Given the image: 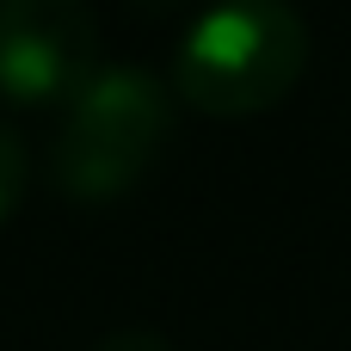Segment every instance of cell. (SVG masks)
Segmentation results:
<instances>
[{
  "instance_id": "obj_1",
  "label": "cell",
  "mask_w": 351,
  "mask_h": 351,
  "mask_svg": "<svg viewBox=\"0 0 351 351\" xmlns=\"http://www.w3.org/2000/svg\"><path fill=\"white\" fill-rule=\"evenodd\" d=\"M173 130H179L173 80L130 68V62L99 68L62 105L56 148H49V185L80 210L117 204L160 167Z\"/></svg>"
},
{
  "instance_id": "obj_2",
  "label": "cell",
  "mask_w": 351,
  "mask_h": 351,
  "mask_svg": "<svg viewBox=\"0 0 351 351\" xmlns=\"http://www.w3.org/2000/svg\"><path fill=\"white\" fill-rule=\"evenodd\" d=\"M308 74V19L290 0H210L173 56V99L204 117H259Z\"/></svg>"
},
{
  "instance_id": "obj_3",
  "label": "cell",
  "mask_w": 351,
  "mask_h": 351,
  "mask_svg": "<svg viewBox=\"0 0 351 351\" xmlns=\"http://www.w3.org/2000/svg\"><path fill=\"white\" fill-rule=\"evenodd\" d=\"M99 74L93 0H0V99L19 111L68 105Z\"/></svg>"
},
{
  "instance_id": "obj_4",
  "label": "cell",
  "mask_w": 351,
  "mask_h": 351,
  "mask_svg": "<svg viewBox=\"0 0 351 351\" xmlns=\"http://www.w3.org/2000/svg\"><path fill=\"white\" fill-rule=\"evenodd\" d=\"M19 197H25V142L0 123V222L19 210Z\"/></svg>"
},
{
  "instance_id": "obj_5",
  "label": "cell",
  "mask_w": 351,
  "mask_h": 351,
  "mask_svg": "<svg viewBox=\"0 0 351 351\" xmlns=\"http://www.w3.org/2000/svg\"><path fill=\"white\" fill-rule=\"evenodd\" d=\"M93 351H173L167 333H148V327H123V333H105Z\"/></svg>"
},
{
  "instance_id": "obj_6",
  "label": "cell",
  "mask_w": 351,
  "mask_h": 351,
  "mask_svg": "<svg viewBox=\"0 0 351 351\" xmlns=\"http://www.w3.org/2000/svg\"><path fill=\"white\" fill-rule=\"evenodd\" d=\"M130 6H136V12H154V19H160V12H179V6H191V0H130Z\"/></svg>"
}]
</instances>
